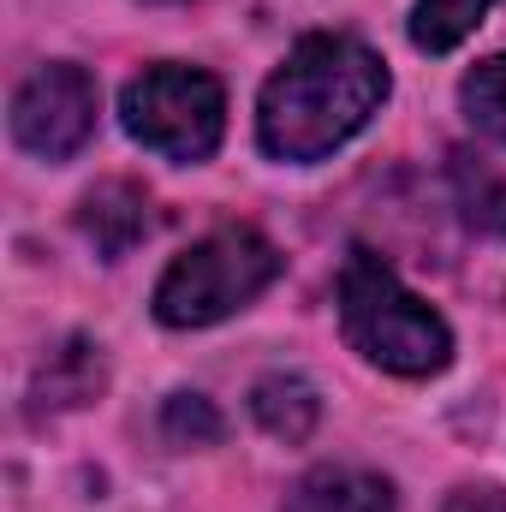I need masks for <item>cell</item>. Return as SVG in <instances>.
Returning <instances> with one entry per match:
<instances>
[{
    "instance_id": "cell-11",
    "label": "cell",
    "mask_w": 506,
    "mask_h": 512,
    "mask_svg": "<svg viewBox=\"0 0 506 512\" xmlns=\"http://www.w3.org/2000/svg\"><path fill=\"white\" fill-rule=\"evenodd\" d=\"M453 185H459V203H465V221L477 233H506V179L489 173L477 155H453Z\"/></svg>"
},
{
    "instance_id": "cell-6",
    "label": "cell",
    "mask_w": 506,
    "mask_h": 512,
    "mask_svg": "<svg viewBox=\"0 0 506 512\" xmlns=\"http://www.w3.org/2000/svg\"><path fill=\"white\" fill-rule=\"evenodd\" d=\"M149 227H155L149 191L131 185V179H102L78 203V233L96 245V256H108V262H120L137 239H149Z\"/></svg>"
},
{
    "instance_id": "cell-5",
    "label": "cell",
    "mask_w": 506,
    "mask_h": 512,
    "mask_svg": "<svg viewBox=\"0 0 506 512\" xmlns=\"http://www.w3.org/2000/svg\"><path fill=\"white\" fill-rule=\"evenodd\" d=\"M96 78L72 60L36 66L18 90H12V143L36 161H66L96 137Z\"/></svg>"
},
{
    "instance_id": "cell-14",
    "label": "cell",
    "mask_w": 506,
    "mask_h": 512,
    "mask_svg": "<svg viewBox=\"0 0 506 512\" xmlns=\"http://www.w3.org/2000/svg\"><path fill=\"white\" fill-rule=\"evenodd\" d=\"M441 512H506V489H495V483H471V489H453Z\"/></svg>"
},
{
    "instance_id": "cell-7",
    "label": "cell",
    "mask_w": 506,
    "mask_h": 512,
    "mask_svg": "<svg viewBox=\"0 0 506 512\" xmlns=\"http://www.w3.org/2000/svg\"><path fill=\"white\" fill-rule=\"evenodd\" d=\"M280 512H393V483L364 465H316L292 483Z\"/></svg>"
},
{
    "instance_id": "cell-9",
    "label": "cell",
    "mask_w": 506,
    "mask_h": 512,
    "mask_svg": "<svg viewBox=\"0 0 506 512\" xmlns=\"http://www.w3.org/2000/svg\"><path fill=\"white\" fill-rule=\"evenodd\" d=\"M251 411L256 423L274 435V441H286V447H298V441H310V429L322 423V399H316V387L304 382V376H262L251 387Z\"/></svg>"
},
{
    "instance_id": "cell-3",
    "label": "cell",
    "mask_w": 506,
    "mask_h": 512,
    "mask_svg": "<svg viewBox=\"0 0 506 512\" xmlns=\"http://www.w3.org/2000/svg\"><path fill=\"white\" fill-rule=\"evenodd\" d=\"M274 280H280V251L256 227H221L167 262V274L155 280V322L161 328L227 322Z\"/></svg>"
},
{
    "instance_id": "cell-15",
    "label": "cell",
    "mask_w": 506,
    "mask_h": 512,
    "mask_svg": "<svg viewBox=\"0 0 506 512\" xmlns=\"http://www.w3.org/2000/svg\"><path fill=\"white\" fill-rule=\"evenodd\" d=\"M155 6H167V0H155Z\"/></svg>"
},
{
    "instance_id": "cell-4",
    "label": "cell",
    "mask_w": 506,
    "mask_h": 512,
    "mask_svg": "<svg viewBox=\"0 0 506 512\" xmlns=\"http://www.w3.org/2000/svg\"><path fill=\"white\" fill-rule=\"evenodd\" d=\"M120 120L167 161H209L227 131V90L203 66H143L120 96Z\"/></svg>"
},
{
    "instance_id": "cell-10",
    "label": "cell",
    "mask_w": 506,
    "mask_h": 512,
    "mask_svg": "<svg viewBox=\"0 0 506 512\" xmlns=\"http://www.w3.org/2000/svg\"><path fill=\"white\" fill-rule=\"evenodd\" d=\"M489 6H495V0H417V6H411V42H417L423 54H447V48H459V42L483 24Z\"/></svg>"
},
{
    "instance_id": "cell-8",
    "label": "cell",
    "mask_w": 506,
    "mask_h": 512,
    "mask_svg": "<svg viewBox=\"0 0 506 512\" xmlns=\"http://www.w3.org/2000/svg\"><path fill=\"white\" fill-rule=\"evenodd\" d=\"M108 382V364H102V346L90 340H66L60 352H48L42 376H36V417L42 411H72V405H90Z\"/></svg>"
},
{
    "instance_id": "cell-13",
    "label": "cell",
    "mask_w": 506,
    "mask_h": 512,
    "mask_svg": "<svg viewBox=\"0 0 506 512\" xmlns=\"http://www.w3.org/2000/svg\"><path fill=\"white\" fill-rule=\"evenodd\" d=\"M161 429L173 447H209V441H221V411L203 393H173L161 411Z\"/></svg>"
},
{
    "instance_id": "cell-2",
    "label": "cell",
    "mask_w": 506,
    "mask_h": 512,
    "mask_svg": "<svg viewBox=\"0 0 506 512\" xmlns=\"http://www.w3.org/2000/svg\"><path fill=\"white\" fill-rule=\"evenodd\" d=\"M340 328H346L352 352L387 376L417 382V376H435L453 364V328L364 245L340 268Z\"/></svg>"
},
{
    "instance_id": "cell-12",
    "label": "cell",
    "mask_w": 506,
    "mask_h": 512,
    "mask_svg": "<svg viewBox=\"0 0 506 512\" xmlns=\"http://www.w3.org/2000/svg\"><path fill=\"white\" fill-rule=\"evenodd\" d=\"M459 108H465V120L483 131V137L506 143V54H495V60H483V66L465 72Z\"/></svg>"
},
{
    "instance_id": "cell-1",
    "label": "cell",
    "mask_w": 506,
    "mask_h": 512,
    "mask_svg": "<svg viewBox=\"0 0 506 512\" xmlns=\"http://www.w3.org/2000/svg\"><path fill=\"white\" fill-rule=\"evenodd\" d=\"M387 102V66L358 36H304L256 96V143L274 161H322Z\"/></svg>"
}]
</instances>
